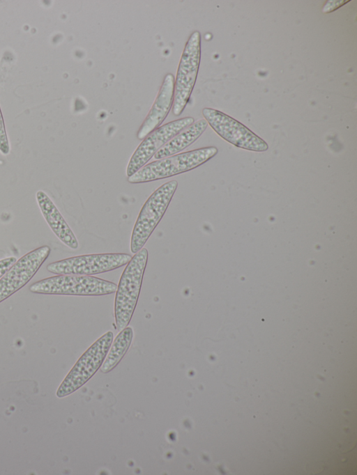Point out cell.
Returning a JSON list of instances; mask_svg holds the SVG:
<instances>
[{
    "mask_svg": "<svg viewBox=\"0 0 357 475\" xmlns=\"http://www.w3.org/2000/svg\"><path fill=\"white\" fill-rule=\"evenodd\" d=\"M132 337L133 331L130 327H126L119 332L100 366L102 373L111 371L120 362L130 346Z\"/></svg>",
    "mask_w": 357,
    "mask_h": 475,
    "instance_id": "5bb4252c",
    "label": "cell"
},
{
    "mask_svg": "<svg viewBox=\"0 0 357 475\" xmlns=\"http://www.w3.org/2000/svg\"><path fill=\"white\" fill-rule=\"evenodd\" d=\"M0 151L3 155H7L10 152V146L6 131L3 118L0 108Z\"/></svg>",
    "mask_w": 357,
    "mask_h": 475,
    "instance_id": "9a60e30c",
    "label": "cell"
},
{
    "mask_svg": "<svg viewBox=\"0 0 357 475\" xmlns=\"http://www.w3.org/2000/svg\"><path fill=\"white\" fill-rule=\"evenodd\" d=\"M202 114L208 124L222 139L238 148L256 152L266 151L268 144L247 127L225 113L204 108Z\"/></svg>",
    "mask_w": 357,
    "mask_h": 475,
    "instance_id": "ba28073f",
    "label": "cell"
},
{
    "mask_svg": "<svg viewBox=\"0 0 357 475\" xmlns=\"http://www.w3.org/2000/svg\"><path fill=\"white\" fill-rule=\"evenodd\" d=\"M112 281L88 275L59 274L35 282L30 286L33 293L76 296H101L116 292Z\"/></svg>",
    "mask_w": 357,
    "mask_h": 475,
    "instance_id": "3957f363",
    "label": "cell"
},
{
    "mask_svg": "<svg viewBox=\"0 0 357 475\" xmlns=\"http://www.w3.org/2000/svg\"><path fill=\"white\" fill-rule=\"evenodd\" d=\"M218 151L217 148L208 146L158 159L128 177V181L132 184L144 183L183 173L203 164Z\"/></svg>",
    "mask_w": 357,
    "mask_h": 475,
    "instance_id": "7a4b0ae2",
    "label": "cell"
},
{
    "mask_svg": "<svg viewBox=\"0 0 357 475\" xmlns=\"http://www.w3.org/2000/svg\"><path fill=\"white\" fill-rule=\"evenodd\" d=\"M131 258V255L125 253L80 255L51 263L47 265V270L56 275L92 276L124 266Z\"/></svg>",
    "mask_w": 357,
    "mask_h": 475,
    "instance_id": "8992f818",
    "label": "cell"
},
{
    "mask_svg": "<svg viewBox=\"0 0 357 475\" xmlns=\"http://www.w3.org/2000/svg\"><path fill=\"white\" fill-rule=\"evenodd\" d=\"M149 253L142 248L131 258L123 270L116 290L114 317L117 330L126 328L135 311L142 284Z\"/></svg>",
    "mask_w": 357,
    "mask_h": 475,
    "instance_id": "6da1fadb",
    "label": "cell"
},
{
    "mask_svg": "<svg viewBox=\"0 0 357 475\" xmlns=\"http://www.w3.org/2000/svg\"><path fill=\"white\" fill-rule=\"evenodd\" d=\"M174 95V77L168 73L163 79L152 107L138 130L137 137L139 139H144L165 120L172 107Z\"/></svg>",
    "mask_w": 357,
    "mask_h": 475,
    "instance_id": "8fae6325",
    "label": "cell"
},
{
    "mask_svg": "<svg viewBox=\"0 0 357 475\" xmlns=\"http://www.w3.org/2000/svg\"><path fill=\"white\" fill-rule=\"evenodd\" d=\"M51 251L45 245L17 260L0 279V303L24 287L35 275Z\"/></svg>",
    "mask_w": 357,
    "mask_h": 475,
    "instance_id": "30bf717a",
    "label": "cell"
},
{
    "mask_svg": "<svg viewBox=\"0 0 357 475\" xmlns=\"http://www.w3.org/2000/svg\"><path fill=\"white\" fill-rule=\"evenodd\" d=\"M36 201L47 224L56 236L67 247L77 249L78 241L63 217L46 193L39 190Z\"/></svg>",
    "mask_w": 357,
    "mask_h": 475,
    "instance_id": "7c38bea8",
    "label": "cell"
},
{
    "mask_svg": "<svg viewBox=\"0 0 357 475\" xmlns=\"http://www.w3.org/2000/svg\"><path fill=\"white\" fill-rule=\"evenodd\" d=\"M192 117H184L167 123L150 133L138 146L131 156L126 169L131 176L153 157V155L177 134L194 123Z\"/></svg>",
    "mask_w": 357,
    "mask_h": 475,
    "instance_id": "9c48e42d",
    "label": "cell"
},
{
    "mask_svg": "<svg viewBox=\"0 0 357 475\" xmlns=\"http://www.w3.org/2000/svg\"><path fill=\"white\" fill-rule=\"evenodd\" d=\"M177 187L176 180L168 181L156 189L146 201L132 232L130 248L132 254L143 248L165 215Z\"/></svg>",
    "mask_w": 357,
    "mask_h": 475,
    "instance_id": "277c9868",
    "label": "cell"
},
{
    "mask_svg": "<svg viewBox=\"0 0 357 475\" xmlns=\"http://www.w3.org/2000/svg\"><path fill=\"white\" fill-rule=\"evenodd\" d=\"M346 1H328L323 8V12H331L346 3Z\"/></svg>",
    "mask_w": 357,
    "mask_h": 475,
    "instance_id": "e0dca14e",
    "label": "cell"
},
{
    "mask_svg": "<svg viewBox=\"0 0 357 475\" xmlns=\"http://www.w3.org/2000/svg\"><path fill=\"white\" fill-rule=\"evenodd\" d=\"M16 261L17 259L15 257H8L0 260V279Z\"/></svg>",
    "mask_w": 357,
    "mask_h": 475,
    "instance_id": "2e32d148",
    "label": "cell"
},
{
    "mask_svg": "<svg viewBox=\"0 0 357 475\" xmlns=\"http://www.w3.org/2000/svg\"><path fill=\"white\" fill-rule=\"evenodd\" d=\"M201 35L198 31L190 36L181 55L174 80L172 112L179 116L188 103L200 63Z\"/></svg>",
    "mask_w": 357,
    "mask_h": 475,
    "instance_id": "5b68a950",
    "label": "cell"
},
{
    "mask_svg": "<svg viewBox=\"0 0 357 475\" xmlns=\"http://www.w3.org/2000/svg\"><path fill=\"white\" fill-rule=\"evenodd\" d=\"M113 333L106 332L80 357L57 391V396H66L86 383L102 366L113 342Z\"/></svg>",
    "mask_w": 357,
    "mask_h": 475,
    "instance_id": "52a82bcc",
    "label": "cell"
},
{
    "mask_svg": "<svg viewBox=\"0 0 357 475\" xmlns=\"http://www.w3.org/2000/svg\"><path fill=\"white\" fill-rule=\"evenodd\" d=\"M208 123L199 120L186 127L164 145L154 155L155 159L169 157L182 151L193 143L205 131Z\"/></svg>",
    "mask_w": 357,
    "mask_h": 475,
    "instance_id": "4fadbf2b",
    "label": "cell"
}]
</instances>
